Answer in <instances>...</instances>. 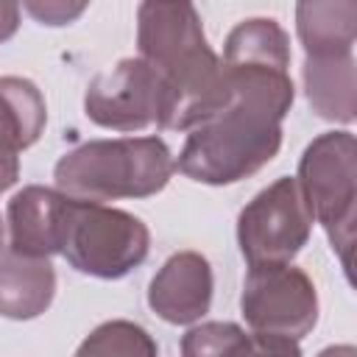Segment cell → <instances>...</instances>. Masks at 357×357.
<instances>
[{
    "mask_svg": "<svg viewBox=\"0 0 357 357\" xmlns=\"http://www.w3.org/2000/svg\"><path fill=\"white\" fill-rule=\"evenodd\" d=\"M226 106L187 134L178 153V173L192 181L223 187L262 170L282 148V120L296 86L290 59L223 56Z\"/></svg>",
    "mask_w": 357,
    "mask_h": 357,
    "instance_id": "6da1fadb",
    "label": "cell"
},
{
    "mask_svg": "<svg viewBox=\"0 0 357 357\" xmlns=\"http://www.w3.org/2000/svg\"><path fill=\"white\" fill-rule=\"evenodd\" d=\"M137 50L162 78L156 128L192 131L226 106L223 67L192 3H139Z\"/></svg>",
    "mask_w": 357,
    "mask_h": 357,
    "instance_id": "7a4b0ae2",
    "label": "cell"
},
{
    "mask_svg": "<svg viewBox=\"0 0 357 357\" xmlns=\"http://www.w3.org/2000/svg\"><path fill=\"white\" fill-rule=\"evenodd\" d=\"M176 170L173 153L159 137L89 139L67 151L56 167V190L78 201L151 198L162 192Z\"/></svg>",
    "mask_w": 357,
    "mask_h": 357,
    "instance_id": "3957f363",
    "label": "cell"
},
{
    "mask_svg": "<svg viewBox=\"0 0 357 357\" xmlns=\"http://www.w3.org/2000/svg\"><path fill=\"white\" fill-rule=\"evenodd\" d=\"M148 251L151 231L137 215L67 195L59 254L70 268L95 279H123L145 262Z\"/></svg>",
    "mask_w": 357,
    "mask_h": 357,
    "instance_id": "277c9868",
    "label": "cell"
},
{
    "mask_svg": "<svg viewBox=\"0 0 357 357\" xmlns=\"http://www.w3.org/2000/svg\"><path fill=\"white\" fill-rule=\"evenodd\" d=\"M312 218L326 229L332 251L349 271L357 223V148L351 131L318 134L298 159L296 176Z\"/></svg>",
    "mask_w": 357,
    "mask_h": 357,
    "instance_id": "5b68a950",
    "label": "cell"
},
{
    "mask_svg": "<svg viewBox=\"0 0 357 357\" xmlns=\"http://www.w3.org/2000/svg\"><path fill=\"white\" fill-rule=\"evenodd\" d=\"M312 212L296 181L282 176L259 190L237 218V245L248 268L284 265L307 245L312 234Z\"/></svg>",
    "mask_w": 357,
    "mask_h": 357,
    "instance_id": "8992f818",
    "label": "cell"
},
{
    "mask_svg": "<svg viewBox=\"0 0 357 357\" xmlns=\"http://www.w3.org/2000/svg\"><path fill=\"white\" fill-rule=\"evenodd\" d=\"M240 310L254 332L301 340L318 324V293L312 279L290 262L254 265L243 282Z\"/></svg>",
    "mask_w": 357,
    "mask_h": 357,
    "instance_id": "52a82bcc",
    "label": "cell"
},
{
    "mask_svg": "<svg viewBox=\"0 0 357 357\" xmlns=\"http://www.w3.org/2000/svg\"><path fill=\"white\" fill-rule=\"evenodd\" d=\"M86 117L112 131H142L159 123L162 78L137 56L98 73L84 92Z\"/></svg>",
    "mask_w": 357,
    "mask_h": 357,
    "instance_id": "ba28073f",
    "label": "cell"
},
{
    "mask_svg": "<svg viewBox=\"0 0 357 357\" xmlns=\"http://www.w3.org/2000/svg\"><path fill=\"white\" fill-rule=\"evenodd\" d=\"M212 265L198 251H178L156 271L148 284V307L167 324L187 326L212 307Z\"/></svg>",
    "mask_w": 357,
    "mask_h": 357,
    "instance_id": "9c48e42d",
    "label": "cell"
},
{
    "mask_svg": "<svg viewBox=\"0 0 357 357\" xmlns=\"http://www.w3.org/2000/svg\"><path fill=\"white\" fill-rule=\"evenodd\" d=\"M67 195L50 187L28 184L8 201V251L50 259L59 254L61 218Z\"/></svg>",
    "mask_w": 357,
    "mask_h": 357,
    "instance_id": "30bf717a",
    "label": "cell"
},
{
    "mask_svg": "<svg viewBox=\"0 0 357 357\" xmlns=\"http://www.w3.org/2000/svg\"><path fill=\"white\" fill-rule=\"evenodd\" d=\"M181 357H301L293 337L245 332L234 321H206L181 337Z\"/></svg>",
    "mask_w": 357,
    "mask_h": 357,
    "instance_id": "8fae6325",
    "label": "cell"
},
{
    "mask_svg": "<svg viewBox=\"0 0 357 357\" xmlns=\"http://www.w3.org/2000/svg\"><path fill=\"white\" fill-rule=\"evenodd\" d=\"M56 296V268L50 259L0 254V315L11 321L39 318Z\"/></svg>",
    "mask_w": 357,
    "mask_h": 357,
    "instance_id": "7c38bea8",
    "label": "cell"
},
{
    "mask_svg": "<svg viewBox=\"0 0 357 357\" xmlns=\"http://www.w3.org/2000/svg\"><path fill=\"white\" fill-rule=\"evenodd\" d=\"M304 92L312 112L324 120L349 126L357 112V67L354 53L304 56Z\"/></svg>",
    "mask_w": 357,
    "mask_h": 357,
    "instance_id": "4fadbf2b",
    "label": "cell"
},
{
    "mask_svg": "<svg viewBox=\"0 0 357 357\" xmlns=\"http://www.w3.org/2000/svg\"><path fill=\"white\" fill-rule=\"evenodd\" d=\"M296 33L307 56L354 53L357 3L354 0H304L296 6Z\"/></svg>",
    "mask_w": 357,
    "mask_h": 357,
    "instance_id": "5bb4252c",
    "label": "cell"
},
{
    "mask_svg": "<svg viewBox=\"0 0 357 357\" xmlns=\"http://www.w3.org/2000/svg\"><path fill=\"white\" fill-rule=\"evenodd\" d=\"M47 123V106L39 86L20 75L0 78V139L11 151L31 148Z\"/></svg>",
    "mask_w": 357,
    "mask_h": 357,
    "instance_id": "9a60e30c",
    "label": "cell"
},
{
    "mask_svg": "<svg viewBox=\"0 0 357 357\" xmlns=\"http://www.w3.org/2000/svg\"><path fill=\"white\" fill-rule=\"evenodd\" d=\"M73 357H159V346L145 326L114 318L95 326Z\"/></svg>",
    "mask_w": 357,
    "mask_h": 357,
    "instance_id": "2e32d148",
    "label": "cell"
},
{
    "mask_svg": "<svg viewBox=\"0 0 357 357\" xmlns=\"http://www.w3.org/2000/svg\"><path fill=\"white\" fill-rule=\"evenodd\" d=\"M25 11L31 17H36L42 25H67L73 22L75 17H81L86 11V3H59V0H50V3H25Z\"/></svg>",
    "mask_w": 357,
    "mask_h": 357,
    "instance_id": "e0dca14e",
    "label": "cell"
},
{
    "mask_svg": "<svg viewBox=\"0 0 357 357\" xmlns=\"http://www.w3.org/2000/svg\"><path fill=\"white\" fill-rule=\"evenodd\" d=\"M20 176V156L0 139V192H6Z\"/></svg>",
    "mask_w": 357,
    "mask_h": 357,
    "instance_id": "ac0fdd59",
    "label": "cell"
},
{
    "mask_svg": "<svg viewBox=\"0 0 357 357\" xmlns=\"http://www.w3.org/2000/svg\"><path fill=\"white\" fill-rule=\"evenodd\" d=\"M20 28V6L17 3H0V42L11 39Z\"/></svg>",
    "mask_w": 357,
    "mask_h": 357,
    "instance_id": "d6986e66",
    "label": "cell"
},
{
    "mask_svg": "<svg viewBox=\"0 0 357 357\" xmlns=\"http://www.w3.org/2000/svg\"><path fill=\"white\" fill-rule=\"evenodd\" d=\"M315 357H357V349L351 343H340V346H326Z\"/></svg>",
    "mask_w": 357,
    "mask_h": 357,
    "instance_id": "ffe728a7",
    "label": "cell"
},
{
    "mask_svg": "<svg viewBox=\"0 0 357 357\" xmlns=\"http://www.w3.org/2000/svg\"><path fill=\"white\" fill-rule=\"evenodd\" d=\"M0 254H3V220H0Z\"/></svg>",
    "mask_w": 357,
    "mask_h": 357,
    "instance_id": "44dd1931",
    "label": "cell"
}]
</instances>
